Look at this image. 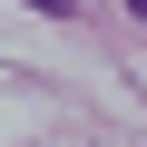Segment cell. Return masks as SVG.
Returning <instances> with one entry per match:
<instances>
[{"label":"cell","instance_id":"obj_1","mask_svg":"<svg viewBox=\"0 0 147 147\" xmlns=\"http://www.w3.org/2000/svg\"><path fill=\"white\" fill-rule=\"evenodd\" d=\"M30 10H59V0H30Z\"/></svg>","mask_w":147,"mask_h":147},{"label":"cell","instance_id":"obj_2","mask_svg":"<svg viewBox=\"0 0 147 147\" xmlns=\"http://www.w3.org/2000/svg\"><path fill=\"white\" fill-rule=\"evenodd\" d=\"M127 10H137V20H147V0H127Z\"/></svg>","mask_w":147,"mask_h":147},{"label":"cell","instance_id":"obj_3","mask_svg":"<svg viewBox=\"0 0 147 147\" xmlns=\"http://www.w3.org/2000/svg\"><path fill=\"white\" fill-rule=\"evenodd\" d=\"M59 10H69V0H59Z\"/></svg>","mask_w":147,"mask_h":147}]
</instances>
